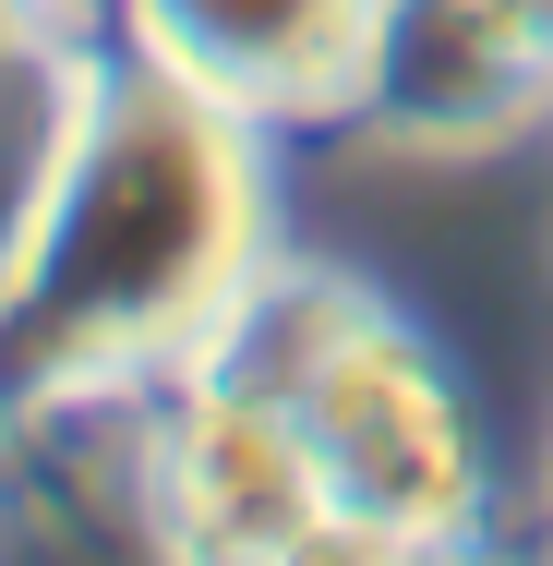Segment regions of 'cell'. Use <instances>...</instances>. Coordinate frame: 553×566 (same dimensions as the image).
<instances>
[{
  "instance_id": "cell-7",
  "label": "cell",
  "mask_w": 553,
  "mask_h": 566,
  "mask_svg": "<svg viewBox=\"0 0 553 566\" xmlns=\"http://www.w3.org/2000/svg\"><path fill=\"white\" fill-rule=\"evenodd\" d=\"M36 36H97V24H61L49 0H0V61H12V49H36Z\"/></svg>"
},
{
  "instance_id": "cell-9",
  "label": "cell",
  "mask_w": 553,
  "mask_h": 566,
  "mask_svg": "<svg viewBox=\"0 0 553 566\" xmlns=\"http://www.w3.org/2000/svg\"><path fill=\"white\" fill-rule=\"evenodd\" d=\"M49 12H61V24H109V0H49Z\"/></svg>"
},
{
  "instance_id": "cell-2",
  "label": "cell",
  "mask_w": 553,
  "mask_h": 566,
  "mask_svg": "<svg viewBox=\"0 0 553 566\" xmlns=\"http://www.w3.org/2000/svg\"><path fill=\"white\" fill-rule=\"evenodd\" d=\"M301 422V458L337 506V543L349 555H457L493 531L506 482H493V422H481V386L434 314H410L397 290H373L349 265L313 361L289 374L277 398Z\"/></svg>"
},
{
  "instance_id": "cell-3",
  "label": "cell",
  "mask_w": 553,
  "mask_h": 566,
  "mask_svg": "<svg viewBox=\"0 0 553 566\" xmlns=\"http://www.w3.org/2000/svg\"><path fill=\"white\" fill-rule=\"evenodd\" d=\"M337 145L422 181H481L553 145V0H385Z\"/></svg>"
},
{
  "instance_id": "cell-8",
  "label": "cell",
  "mask_w": 553,
  "mask_h": 566,
  "mask_svg": "<svg viewBox=\"0 0 553 566\" xmlns=\"http://www.w3.org/2000/svg\"><path fill=\"white\" fill-rule=\"evenodd\" d=\"M530 506H542V543H553V422H542V470H530Z\"/></svg>"
},
{
  "instance_id": "cell-5",
  "label": "cell",
  "mask_w": 553,
  "mask_h": 566,
  "mask_svg": "<svg viewBox=\"0 0 553 566\" xmlns=\"http://www.w3.org/2000/svg\"><path fill=\"white\" fill-rule=\"evenodd\" d=\"M385 0H109V36L193 73L277 145H337L361 109V49Z\"/></svg>"
},
{
  "instance_id": "cell-6",
  "label": "cell",
  "mask_w": 553,
  "mask_h": 566,
  "mask_svg": "<svg viewBox=\"0 0 553 566\" xmlns=\"http://www.w3.org/2000/svg\"><path fill=\"white\" fill-rule=\"evenodd\" d=\"M97 36H36V49L0 61V326H12L24 277H36L49 193H61V157H73V120H85V73H97Z\"/></svg>"
},
{
  "instance_id": "cell-4",
  "label": "cell",
  "mask_w": 553,
  "mask_h": 566,
  "mask_svg": "<svg viewBox=\"0 0 553 566\" xmlns=\"http://www.w3.org/2000/svg\"><path fill=\"white\" fill-rule=\"evenodd\" d=\"M145 555H193V566L349 555L326 482H313V458H301V422H289L277 398L169 374V398H157V458H145Z\"/></svg>"
},
{
  "instance_id": "cell-1",
  "label": "cell",
  "mask_w": 553,
  "mask_h": 566,
  "mask_svg": "<svg viewBox=\"0 0 553 566\" xmlns=\"http://www.w3.org/2000/svg\"><path fill=\"white\" fill-rule=\"evenodd\" d=\"M277 253L289 145L205 97L193 73L97 36L36 277L0 326V386L24 398L61 374H181Z\"/></svg>"
}]
</instances>
